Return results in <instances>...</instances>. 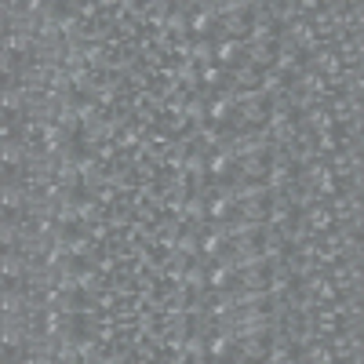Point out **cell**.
Returning a JSON list of instances; mask_svg holds the SVG:
<instances>
[{"label": "cell", "mask_w": 364, "mask_h": 364, "mask_svg": "<svg viewBox=\"0 0 364 364\" xmlns=\"http://www.w3.org/2000/svg\"><path fill=\"white\" fill-rule=\"evenodd\" d=\"M219 29V11L215 0H197V11L190 15V37L193 41H211Z\"/></svg>", "instance_id": "6da1fadb"}, {"label": "cell", "mask_w": 364, "mask_h": 364, "mask_svg": "<svg viewBox=\"0 0 364 364\" xmlns=\"http://www.w3.org/2000/svg\"><path fill=\"white\" fill-rule=\"evenodd\" d=\"M91 99H95L102 109H113V106H120L124 99H132L128 80H124V77H113V73H106V77H102V84L95 87V95H91Z\"/></svg>", "instance_id": "7a4b0ae2"}, {"label": "cell", "mask_w": 364, "mask_h": 364, "mask_svg": "<svg viewBox=\"0 0 364 364\" xmlns=\"http://www.w3.org/2000/svg\"><path fill=\"white\" fill-rule=\"evenodd\" d=\"M26 269H29V259L18 248L0 252V281H4V284H22L26 281Z\"/></svg>", "instance_id": "3957f363"}, {"label": "cell", "mask_w": 364, "mask_h": 364, "mask_svg": "<svg viewBox=\"0 0 364 364\" xmlns=\"http://www.w3.org/2000/svg\"><path fill=\"white\" fill-rule=\"evenodd\" d=\"M240 63H245V41H226V37H215V66H223L226 73H233Z\"/></svg>", "instance_id": "277c9868"}, {"label": "cell", "mask_w": 364, "mask_h": 364, "mask_svg": "<svg viewBox=\"0 0 364 364\" xmlns=\"http://www.w3.org/2000/svg\"><path fill=\"white\" fill-rule=\"evenodd\" d=\"M26 178L22 182H0V215H15L26 211Z\"/></svg>", "instance_id": "5b68a950"}, {"label": "cell", "mask_w": 364, "mask_h": 364, "mask_svg": "<svg viewBox=\"0 0 364 364\" xmlns=\"http://www.w3.org/2000/svg\"><path fill=\"white\" fill-rule=\"evenodd\" d=\"M139 66H142V55H139L135 44H117V48H113V66H109L113 77H128V73L139 70Z\"/></svg>", "instance_id": "8992f818"}, {"label": "cell", "mask_w": 364, "mask_h": 364, "mask_svg": "<svg viewBox=\"0 0 364 364\" xmlns=\"http://www.w3.org/2000/svg\"><path fill=\"white\" fill-rule=\"evenodd\" d=\"M29 291H41V295H48L55 284H58V273L55 269H48L44 262H29V269H26V281H22Z\"/></svg>", "instance_id": "52a82bcc"}, {"label": "cell", "mask_w": 364, "mask_h": 364, "mask_svg": "<svg viewBox=\"0 0 364 364\" xmlns=\"http://www.w3.org/2000/svg\"><path fill=\"white\" fill-rule=\"evenodd\" d=\"M77 281H80V295L84 299H99L109 288V277H106V273H99L95 266H80L77 269Z\"/></svg>", "instance_id": "ba28073f"}, {"label": "cell", "mask_w": 364, "mask_h": 364, "mask_svg": "<svg viewBox=\"0 0 364 364\" xmlns=\"http://www.w3.org/2000/svg\"><path fill=\"white\" fill-rule=\"evenodd\" d=\"M302 219H306L314 240H321L324 233L336 230V215H331V208H328V204H317V208H310V211H302Z\"/></svg>", "instance_id": "9c48e42d"}, {"label": "cell", "mask_w": 364, "mask_h": 364, "mask_svg": "<svg viewBox=\"0 0 364 364\" xmlns=\"http://www.w3.org/2000/svg\"><path fill=\"white\" fill-rule=\"evenodd\" d=\"M33 48H37V37H29V33H0V51H11L22 63L33 58Z\"/></svg>", "instance_id": "30bf717a"}, {"label": "cell", "mask_w": 364, "mask_h": 364, "mask_svg": "<svg viewBox=\"0 0 364 364\" xmlns=\"http://www.w3.org/2000/svg\"><path fill=\"white\" fill-rule=\"evenodd\" d=\"M295 215H299V211L291 208V200H288L284 193H273V197H269V215H266V223H269V226L284 230V226H291V223H295Z\"/></svg>", "instance_id": "8fae6325"}, {"label": "cell", "mask_w": 364, "mask_h": 364, "mask_svg": "<svg viewBox=\"0 0 364 364\" xmlns=\"http://www.w3.org/2000/svg\"><path fill=\"white\" fill-rule=\"evenodd\" d=\"M171 8H175V0H146V33H161L168 26Z\"/></svg>", "instance_id": "7c38bea8"}, {"label": "cell", "mask_w": 364, "mask_h": 364, "mask_svg": "<svg viewBox=\"0 0 364 364\" xmlns=\"http://www.w3.org/2000/svg\"><path fill=\"white\" fill-rule=\"evenodd\" d=\"M208 175H211V182H233V175H237V157H233V154H211V157H208Z\"/></svg>", "instance_id": "4fadbf2b"}, {"label": "cell", "mask_w": 364, "mask_h": 364, "mask_svg": "<svg viewBox=\"0 0 364 364\" xmlns=\"http://www.w3.org/2000/svg\"><path fill=\"white\" fill-rule=\"evenodd\" d=\"M157 240H161V248L164 252H171L175 245H178V237H182V230H186V223H182V219H175V215H164L157 226Z\"/></svg>", "instance_id": "5bb4252c"}, {"label": "cell", "mask_w": 364, "mask_h": 364, "mask_svg": "<svg viewBox=\"0 0 364 364\" xmlns=\"http://www.w3.org/2000/svg\"><path fill=\"white\" fill-rule=\"evenodd\" d=\"M77 219H80V226H95V223L106 219V208H102L95 197L77 193Z\"/></svg>", "instance_id": "9a60e30c"}, {"label": "cell", "mask_w": 364, "mask_h": 364, "mask_svg": "<svg viewBox=\"0 0 364 364\" xmlns=\"http://www.w3.org/2000/svg\"><path fill=\"white\" fill-rule=\"evenodd\" d=\"M208 91H197V95H190V102H186V120H190V128H204V124H211V117H208Z\"/></svg>", "instance_id": "2e32d148"}, {"label": "cell", "mask_w": 364, "mask_h": 364, "mask_svg": "<svg viewBox=\"0 0 364 364\" xmlns=\"http://www.w3.org/2000/svg\"><path fill=\"white\" fill-rule=\"evenodd\" d=\"M299 364H336V353H331L328 339H314L306 350H299Z\"/></svg>", "instance_id": "e0dca14e"}, {"label": "cell", "mask_w": 364, "mask_h": 364, "mask_svg": "<svg viewBox=\"0 0 364 364\" xmlns=\"http://www.w3.org/2000/svg\"><path fill=\"white\" fill-rule=\"evenodd\" d=\"M55 182H63L66 190L80 193V164H77V157H63V161H58V168H55Z\"/></svg>", "instance_id": "ac0fdd59"}, {"label": "cell", "mask_w": 364, "mask_h": 364, "mask_svg": "<svg viewBox=\"0 0 364 364\" xmlns=\"http://www.w3.org/2000/svg\"><path fill=\"white\" fill-rule=\"evenodd\" d=\"M230 87V73L223 66H208L200 70V91H208V95H219V91Z\"/></svg>", "instance_id": "d6986e66"}, {"label": "cell", "mask_w": 364, "mask_h": 364, "mask_svg": "<svg viewBox=\"0 0 364 364\" xmlns=\"http://www.w3.org/2000/svg\"><path fill=\"white\" fill-rule=\"evenodd\" d=\"M259 80H262V70H255V66H248V63H240V66L230 73V84H233L237 91H255Z\"/></svg>", "instance_id": "ffe728a7"}, {"label": "cell", "mask_w": 364, "mask_h": 364, "mask_svg": "<svg viewBox=\"0 0 364 364\" xmlns=\"http://www.w3.org/2000/svg\"><path fill=\"white\" fill-rule=\"evenodd\" d=\"M106 223H109V226H113L117 233H124V230H128V226L135 223V208H132L128 200H117V204H113V208L106 211Z\"/></svg>", "instance_id": "44dd1931"}, {"label": "cell", "mask_w": 364, "mask_h": 364, "mask_svg": "<svg viewBox=\"0 0 364 364\" xmlns=\"http://www.w3.org/2000/svg\"><path fill=\"white\" fill-rule=\"evenodd\" d=\"M273 55L277 48H262V44H245V63L255 70H273Z\"/></svg>", "instance_id": "7402d4cb"}, {"label": "cell", "mask_w": 364, "mask_h": 364, "mask_svg": "<svg viewBox=\"0 0 364 364\" xmlns=\"http://www.w3.org/2000/svg\"><path fill=\"white\" fill-rule=\"evenodd\" d=\"M77 117H80V128H95L106 120V109L95 102V99H80L77 102Z\"/></svg>", "instance_id": "603a6c76"}, {"label": "cell", "mask_w": 364, "mask_h": 364, "mask_svg": "<svg viewBox=\"0 0 364 364\" xmlns=\"http://www.w3.org/2000/svg\"><path fill=\"white\" fill-rule=\"evenodd\" d=\"M339 26L346 29V33H364V4L360 0H346V11H343Z\"/></svg>", "instance_id": "cb8c5ba5"}, {"label": "cell", "mask_w": 364, "mask_h": 364, "mask_svg": "<svg viewBox=\"0 0 364 364\" xmlns=\"http://www.w3.org/2000/svg\"><path fill=\"white\" fill-rule=\"evenodd\" d=\"M288 77L284 73H277V70H262V80H259V87L266 91V95H269V102L273 99H277V95H284V91H288Z\"/></svg>", "instance_id": "d4e9b609"}, {"label": "cell", "mask_w": 364, "mask_h": 364, "mask_svg": "<svg viewBox=\"0 0 364 364\" xmlns=\"http://www.w3.org/2000/svg\"><path fill=\"white\" fill-rule=\"evenodd\" d=\"M175 80H178V87L186 91V95H197V91H200V70L193 63H182L178 73H175Z\"/></svg>", "instance_id": "484cf974"}, {"label": "cell", "mask_w": 364, "mask_h": 364, "mask_svg": "<svg viewBox=\"0 0 364 364\" xmlns=\"http://www.w3.org/2000/svg\"><path fill=\"white\" fill-rule=\"evenodd\" d=\"M164 33H168V37H175V41H186V37H190V15H186V11H178V8H171Z\"/></svg>", "instance_id": "4316f807"}, {"label": "cell", "mask_w": 364, "mask_h": 364, "mask_svg": "<svg viewBox=\"0 0 364 364\" xmlns=\"http://www.w3.org/2000/svg\"><path fill=\"white\" fill-rule=\"evenodd\" d=\"M124 80H128V91H132V95H139V91H149V87L157 84V73L146 70V66H139V70H132Z\"/></svg>", "instance_id": "83f0119b"}, {"label": "cell", "mask_w": 364, "mask_h": 364, "mask_svg": "<svg viewBox=\"0 0 364 364\" xmlns=\"http://www.w3.org/2000/svg\"><path fill=\"white\" fill-rule=\"evenodd\" d=\"M190 63L197 70L215 66V41H193V58H190Z\"/></svg>", "instance_id": "f1b7e54d"}, {"label": "cell", "mask_w": 364, "mask_h": 364, "mask_svg": "<svg viewBox=\"0 0 364 364\" xmlns=\"http://www.w3.org/2000/svg\"><path fill=\"white\" fill-rule=\"evenodd\" d=\"M186 357H190V364H208V336H197V331H190Z\"/></svg>", "instance_id": "f546056e"}, {"label": "cell", "mask_w": 364, "mask_h": 364, "mask_svg": "<svg viewBox=\"0 0 364 364\" xmlns=\"http://www.w3.org/2000/svg\"><path fill=\"white\" fill-rule=\"evenodd\" d=\"M186 223H211V215H208V197H204V193H193V197L186 200Z\"/></svg>", "instance_id": "4dcf8cb0"}, {"label": "cell", "mask_w": 364, "mask_h": 364, "mask_svg": "<svg viewBox=\"0 0 364 364\" xmlns=\"http://www.w3.org/2000/svg\"><path fill=\"white\" fill-rule=\"evenodd\" d=\"M109 288H113L120 299H128V295H135V291H139V281L132 277L128 269H120V273H113V277H109Z\"/></svg>", "instance_id": "1f68e13d"}, {"label": "cell", "mask_w": 364, "mask_h": 364, "mask_svg": "<svg viewBox=\"0 0 364 364\" xmlns=\"http://www.w3.org/2000/svg\"><path fill=\"white\" fill-rule=\"evenodd\" d=\"M237 211H240L245 219L266 223V215H269V200H245V204H237Z\"/></svg>", "instance_id": "d6a6232c"}, {"label": "cell", "mask_w": 364, "mask_h": 364, "mask_svg": "<svg viewBox=\"0 0 364 364\" xmlns=\"http://www.w3.org/2000/svg\"><path fill=\"white\" fill-rule=\"evenodd\" d=\"M135 219H139V223H146V226H157V223L164 219V211H161V208H154V204H146V200H142V204L135 208Z\"/></svg>", "instance_id": "836d02e7"}, {"label": "cell", "mask_w": 364, "mask_h": 364, "mask_svg": "<svg viewBox=\"0 0 364 364\" xmlns=\"http://www.w3.org/2000/svg\"><path fill=\"white\" fill-rule=\"evenodd\" d=\"M154 48H157L161 55H168V58H171V51H175V37H168L164 29H161V33H154Z\"/></svg>", "instance_id": "e575fe53"}, {"label": "cell", "mask_w": 364, "mask_h": 364, "mask_svg": "<svg viewBox=\"0 0 364 364\" xmlns=\"http://www.w3.org/2000/svg\"><path fill=\"white\" fill-rule=\"evenodd\" d=\"M95 302H99V306H102V310H117V302H120V295H117L113 288H106V291H102V295H99Z\"/></svg>", "instance_id": "d590c367"}]
</instances>
